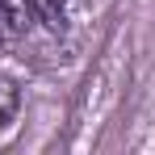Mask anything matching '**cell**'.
Listing matches in <instances>:
<instances>
[{"label": "cell", "mask_w": 155, "mask_h": 155, "mask_svg": "<svg viewBox=\"0 0 155 155\" xmlns=\"http://www.w3.org/2000/svg\"><path fill=\"white\" fill-rule=\"evenodd\" d=\"M34 25H38V21H34L29 0H0V46L21 42Z\"/></svg>", "instance_id": "1"}, {"label": "cell", "mask_w": 155, "mask_h": 155, "mask_svg": "<svg viewBox=\"0 0 155 155\" xmlns=\"http://www.w3.org/2000/svg\"><path fill=\"white\" fill-rule=\"evenodd\" d=\"M34 8V21L51 34H63L67 29V17H71V0H29Z\"/></svg>", "instance_id": "2"}, {"label": "cell", "mask_w": 155, "mask_h": 155, "mask_svg": "<svg viewBox=\"0 0 155 155\" xmlns=\"http://www.w3.org/2000/svg\"><path fill=\"white\" fill-rule=\"evenodd\" d=\"M17 117H21V84L8 71H0V134L17 126Z\"/></svg>", "instance_id": "3"}]
</instances>
